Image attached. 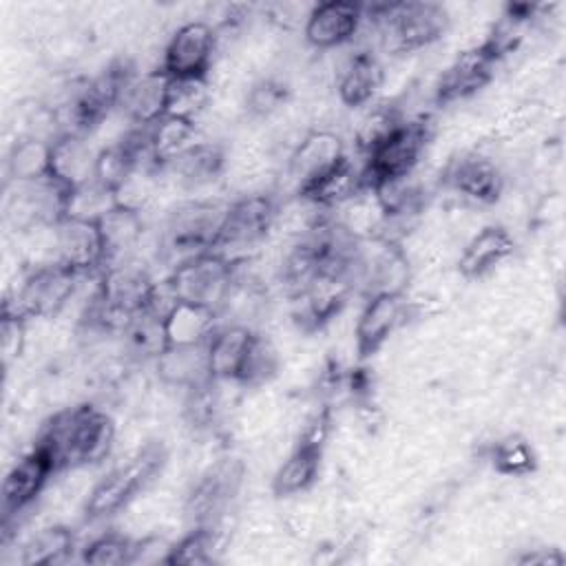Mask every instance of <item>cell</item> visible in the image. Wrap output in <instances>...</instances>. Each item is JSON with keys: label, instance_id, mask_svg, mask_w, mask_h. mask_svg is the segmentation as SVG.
<instances>
[{"label": "cell", "instance_id": "6da1fadb", "mask_svg": "<svg viewBox=\"0 0 566 566\" xmlns=\"http://www.w3.org/2000/svg\"><path fill=\"white\" fill-rule=\"evenodd\" d=\"M115 442L113 418L93 402L64 407L49 416L35 436L55 464V471H73L102 462Z\"/></svg>", "mask_w": 566, "mask_h": 566}, {"label": "cell", "instance_id": "7a4b0ae2", "mask_svg": "<svg viewBox=\"0 0 566 566\" xmlns=\"http://www.w3.org/2000/svg\"><path fill=\"white\" fill-rule=\"evenodd\" d=\"M365 20H371L380 46L391 55L420 51L438 42L449 29L447 9L422 0L365 4Z\"/></svg>", "mask_w": 566, "mask_h": 566}, {"label": "cell", "instance_id": "3957f363", "mask_svg": "<svg viewBox=\"0 0 566 566\" xmlns=\"http://www.w3.org/2000/svg\"><path fill=\"white\" fill-rule=\"evenodd\" d=\"M166 458V447L157 440H150L135 453H130L124 462L106 471V475L97 480L86 497V520H106L128 506L137 497V493L155 480Z\"/></svg>", "mask_w": 566, "mask_h": 566}, {"label": "cell", "instance_id": "277c9868", "mask_svg": "<svg viewBox=\"0 0 566 566\" xmlns=\"http://www.w3.org/2000/svg\"><path fill=\"white\" fill-rule=\"evenodd\" d=\"M279 221V201L268 192L243 195L228 203L210 252L232 265L245 263L263 245Z\"/></svg>", "mask_w": 566, "mask_h": 566}, {"label": "cell", "instance_id": "5b68a950", "mask_svg": "<svg viewBox=\"0 0 566 566\" xmlns=\"http://www.w3.org/2000/svg\"><path fill=\"white\" fill-rule=\"evenodd\" d=\"M228 203L212 199H190L179 203L166 219L159 256L172 270L175 265L210 252Z\"/></svg>", "mask_w": 566, "mask_h": 566}, {"label": "cell", "instance_id": "8992f818", "mask_svg": "<svg viewBox=\"0 0 566 566\" xmlns=\"http://www.w3.org/2000/svg\"><path fill=\"white\" fill-rule=\"evenodd\" d=\"M431 135L433 126L427 115L405 119L387 139H382L369 155L360 159L365 188L374 190L382 184L411 177L429 146Z\"/></svg>", "mask_w": 566, "mask_h": 566}, {"label": "cell", "instance_id": "52a82bcc", "mask_svg": "<svg viewBox=\"0 0 566 566\" xmlns=\"http://www.w3.org/2000/svg\"><path fill=\"white\" fill-rule=\"evenodd\" d=\"M82 274L60 261L35 265L20 281L18 290L4 298L2 310L24 318H51L73 298Z\"/></svg>", "mask_w": 566, "mask_h": 566}, {"label": "cell", "instance_id": "ba28073f", "mask_svg": "<svg viewBox=\"0 0 566 566\" xmlns=\"http://www.w3.org/2000/svg\"><path fill=\"white\" fill-rule=\"evenodd\" d=\"M329 433H332V407L323 405L303 424L292 451L279 464L272 478V493L276 497L298 495L314 486Z\"/></svg>", "mask_w": 566, "mask_h": 566}, {"label": "cell", "instance_id": "9c48e42d", "mask_svg": "<svg viewBox=\"0 0 566 566\" xmlns=\"http://www.w3.org/2000/svg\"><path fill=\"white\" fill-rule=\"evenodd\" d=\"M164 281L175 301L221 312L234 285V265L217 252H203L168 270Z\"/></svg>", "mask_w": 566, "mask_h": 566}, {"label": "cell", "instance_id": "30bf717a", "mask_svg": "<svg viewBox=\"0 0 566 566\" xmlns=\"http://www.w3.org/2000/svg\"><path fill=\"white\" fill-rule=\"evenodd\" d=\"M243 462L223 458L208 467L186 495L184 513L190 526H217L243 484Z\"/></svg>", "mask_w": 566, "mask_h": 566}, {"label": "cell", "instance_id": "8fae6325", "mask_svg": "<svg viewBox=\"0 0 566 566\" xmlns=\"http://www.w3.org/2000/svg\"><path fill=\"white\" fill-rule=\"evenodd\" d=\"M219 33L203 20L181 24L166 42L159 71L168 77H208Z\"/></svg>", "mask_w": 566, "mask_h": 566}, {"label": "cell", "instance_id": "7c38bea8", "mask_svg": "<svg viewBox=\"0 0 566 566\" xmlns=\"http://www.w3.org/2000/svg\"><path fill=\"white\" fill-rule=\"evenodd\" d=\"M53 475H57L53 460L42 447L33 442V447L20 455L4 475L2 526H9L24 511H29Z\"/></svg>", "mask_w": 566, "mask_h": 566}, {"label": "cell", "instance_id": "4fadbf2b", "mask_svg": "<svg viewBox=\"0 0 566 566\" xmlns=\"http://www.w3.org/2000/svg\"><path fill=\"white\" fill-rule=\"evenodd\" d=\"M411 303L407 292H380L365 296L356 321V352L358 358H371L409 318Z\"/></svg>", "mask_w": 566, "mask_h": 566}, {"label": "cell", "instance_id": "5bb4252c", "mask_svg": "<svg viewBox=\"0 0 566 566\" xmlns=\"http://www.w3.org/2000/svg\"><path fill=\"white\" fill-rule=\"evenodd\" d=\"M500 60L484 46L475 44L453 57V62L442 71L433 88V104L449 106L480 93L495 77Z\"/></svg>", "mask_w": 566, "mask_h": 566}, {"label": "cell", "instance_id": "9a60e30c", "mask_svg": "<svg viewBox=\"0 0 566 566\" xmlns=\"http://www.w3.org/2000/svg\"><path fill=\"white\" fill-rule=\"evenodd\" d=\"M55 259L82 276H99L104 270V241L95 219L64 217L53 226Z\"/></svg>", "mask_w": 566, "mask_h": 566}, {"label": "cell", "instance_id": "2e32d148", "mask_svg": "<svg viewBox=\"0 0 566 566\" xmlns=\"http://www.w3.org/2000/svg\"><path fill=\"white\" fill-rule=\"evenodd\" d=\"M352 292V279L343 274L321 272L301 292L290 296L292 316L305 332H316L340 314Z\"/></svg>", "mask_w": 566, "mask_h": 566}, {"label": "cell", "instance_id": "e0dca14e", "mask_svg": "<svg viewBox=\"0 0 566 566\" xmlns=\"http://www.w3.org/2000/svg\"><path fill=\"white\" fill-rule=\"evenodd\" d=\"M365 22V4L329 0L310 9L303 27L305 42L318 51L349 44Z\"/></svg>", "mask_w": 566, "mask_h": 566}, {"label": "cell", "instance_id": "ac0fdd59", "mask_svg": "<svg viewBox=\"0 0 566 566\" xmlns=\"http://www.w3.org/2000/svg\"><path fill=\"white\" fill-rule=\"evenodd\" d=\"M444 184L480 206L495 203L504 192L502 170L480 153H462L451 159L444 170Z\"/></svg>", "mask_w": 566, "mask_h": 566}, {"label": "cell", "instance_id": "d6986e66", "mask_svg": "<svg viewBox=\"0 0 566 566\" xmlns=\"http://www.w3.org/2000/svg\"><path fill=\"white\" fill-rule=\"evenodd\" d=\"M349 153L343 139L327 128L310 130L290 153L287 157V177L294 186V192L310 184L312 179L321 177L325 170L336 166Z\"/></svg>", "mask_w": 566, "mask_h": 566}, {"label": "cell", "instance_id": "ffe728a7", "mask_svg": "<svg viewBox=\"0 0 566 566\" xmlns=\"http://www.w3.org/2000/svg\"><path fill=\"white\" fill-rule=\"evenodd\" d=\"M385 82V66L371 49L349 53L336 69L338 99L349 108L369 106Z\"/></svg>", "mask_w": 566, "mask_h": 566}, {"label": "cell", "instance_id": "44dd1931", "mask_svg": "<svg viewBox=\"0 0 566 566\" xmlns=\"http://www.w3.org/2000/svg\"><path fill=\"white\" fill-rule=\"evenodd\" d=\"M367 188H365V181H363L360 164H356L347 155L336 166L325 170L321 177H316L310 184H305L303 188H298L294 195L314 203L321 210L334 212L336 208L356 199Z\"/></svg>", "mask_w": 566, "mask_h": 566}, {"label": "cell", "instance_id": "7402d4cb", "mask_svg": "<svg viewBox=\"0 0 566 566\" xmlns=\"http://www.w3.org/2000/svg\"><path fill=\"white\" fill-rule=\"evenodd\" d=\"M168 75L159 69L135 73L126 84L117 111L130 122L135 128H148L159 117L166 115V93H168Z\"/></svg>", "mask_w": 566, "mask_h": 566}, {"label": "cell", "instance_id": "603a6c76", "mask_svg": "<svg viewBox=\"0 0 566 566\" xmlns=\"http://www.w3.org/2000/svg\"><path fill=\"white\" fill-rule=\"evenodd\" d=\"M513 250L515 241L511 232L500 223H489L464 243L458 256V272L469 281L482 279L504 263Z\"/></svg>", "mask_w": 566, "mask_h": 566}, {"label": "cell", "instance_id": "cb8c5ba5", "mask_svg": "<svg viewBox=\"0 0 566 566\" xmlns=\"http://www.w3.org/2000/svg\"><path fill=\"white\" fill-rule=\"evenodd\" d=\"M219 316V310L177 301L164 316L166 349L208 345L212 334L221 327Z\"/></svg>", "mask_w": 566, "mask_h": 566}, {"label": "cell", "instance_id": "d4e9b609", "mask_svg": "<svg viewBox=\"0 0 566 566\" xmlns=\"http://www.w3.org/2000/svg\"><path fill=\"white\" fill-rule=\"evenodd\" d=\"M256 332L243 323L221 325L208 340V369L219 382H237Z\"/></svg>", "mask_w": 566, "mask_h": 566}, {"label": "cell", "instance_id": "484cf974", "mask_svg": "<svg viewBox=\"0 0 566 566\" xmlns=\"http://www.w3.org/2000/svg\"><path fill=\"white\" fill-rule=\"evenodd\" d=\"M95 155L88 146V137L62 133L51 139V166L49 177L66 190H75L93 179Z\"/></svg>", "mask_w": 566, "mask_h": 566}, {"label": "cell", "instance_id": "4316f807", "mask_svg": "<svg viewBox=\"0 0 566 566\" xmlns=\"http://www.w3.org/2000/svg\"><path fill=\"white\" fill-rule=\"evenodd\" d=\"M97 226L104 241V256H106L104 270L133 259V252L139 245L142 232H144V221L139 210L115 203L108 212H104L97 219Z\"/></svg>", "mask_w": 566, "mask_h": 566}, {"label": "cell", "instance_id": "83f0119b", "mask_svg": "<svg viewBox=\"0 0 566 566\" xmlns=\"http://www.w3.org/2000/svg\"><path fill=\"white\" fill-rule=\"evenodd\" d=\"M226 170V148L217 142H195L161 172H170L186 188H203Z\"/></svg>", "mask_w": 566, "mask_h": 566}, {"label": "cell", "instance_id": "f1b7e54d", "mask_svg": "<svg viewBox=\"0 0 566 566\" xmlns=\"http://www.w3.org/2000/svg\"><path fill=\"white\" fill-rule=\"evenodd\" d=\"M155 369L164 385L184 391L192 389L212 378L208 369V345L170 347L155 360Z\"/></svg>", "mask_w": 566, "mask_h": 566}, {"label": "cell", "instance_id": "f546056e", "mask_svg": "<svg viewBox=\"0 0 566 566\" xmlns=\"http://www.w3.org/2000/svg\"><path fill=\"white\" fill-rule=\"evenodd\" d=\"M51 142L38 135H20L7 155V177L11 184L49 179Z\"/></svg>", "mask_w": 566, "mask_h": 566}, {"label": "cell", "instance_id": "4dcf8cb0", "mask_svg": "<svg viewBox=\"0 0 566 566\" xmlns=\"http://www.w3.org/2000/svg\"><path fill=\"white\" fill-rule=\"evenodd\" d=\"M195 135L197 122L172 115H164L153 126H148V146L159 172L197 142Z\"/></svg>", "mask_w": 566, "mask_h": 566}, {"label": "cell", "instance_id": "1f68e13d", "mask_svg": "<svg viewBox=\"0 0 566 566\" xmlns=\"http://www.w3.org/2000/svg\"><path fill=\"white\" fill-rule=\"evenodd\" d=\"M73 551H80L75 546L73 531L66 526L53 524V526L40 528L22 544L18 562L22 566H51V564L66 562L73 555Z\"/></svg>", "mask_w": 566, "mask_h": 566}, {"label": "cell", "instance_id": "d6a6232c", "mask_svg": "<svg viewBox=\"0 0 566 566\" xmlns=\"http://www.w3.org/2000/svg\"><path fill=\"white\" fill-rule=\"evenodd\" d=\"M124 336V349L137 360H157L166 352V334H164V314L153 307L139 312L130 318Z\"/></svg>", "mask_w": 566, "mask_h": 566}, {"label": "cell", "instance_id": "836d02e7", "mask_svg": "<svg viewBox=\"0 0 566 566\" xmlns=\"http://www.w3.org/2000/svg\"><path fill=\"white\" fill-rule=\"evenodd\" d=\"M405 122L400 108L391 102H371L365 106L358 124L354 126V146L360 157L369 155L382 139H387Z\"/></svg>", "mask_w": 566, "mask_h": 566}, {"label": "cell", "instance_id": "e575fe53", "mask_svg": "<svg viewBox=\"0 0 566 566\" xmlns=\"http://www.w3.org/2000/svg\"><path fill=\"white\" fill-rule=\"evenodd\" d=\"M221 546L217 526H192L184 537L170 544L164 564L168 566H203L212 564Z\"/></svg>", "mask_w": 566, "mask_h": 566}, {"label": "cell", "instance_id": "d590c367", "mask_svg": "<svg viewBox=\"0 0 566 566\" xmlns=\"http://www.w3.org/2000/svg\"><path fill=\"white\" fill-rule=\"evenodd\" d=\"M210 102L208 77H170L166 93V115L197 122Z\"/></svg>", "mask_w": 566, "mask_h": 566}, {"label": "cell", "instance_id": "8d00e7d4", "mask_svg": "<svg viewBox=\"0 0 566 566\" xmlns=\"http://www.w3.org/2000/svg\"><path fill=\"white\" fill-rule=\"evenodd\" d=\"M489 460L495 473L506 478H524L537 469V455L531 442H526L522 436H504L500 438L491 451Z\"/></svg>", "mask_w": 566, "mask_h": 566}, {"label": "cell", "instance_id": "74e56055", "mask_svg": "<svg viewBox=\"0 0 566 566\" xmlns=\"http://www.w3.org/2000/svg\"><path fill=\"white\" fill-rule=\"evenodd\" d=\"M135 559V539L122 533H102L80 548V562L91 566H124Z\"/></svg>", "mask_w": 566, "mask_h": 566}, {"label": "cell", "instance_id": "f35d334b", "mask_svg": "<svg viewBox=\"0 0 566 566\" xmlns=\"http://www.w3.org/2000/svg\"><path fill=\"white\" fill-rule=\"evenodd\" d=\"M276 374H279V354L274 345L263 334L256 332L237 382L243 387H261L270 382Z\"/></svg>", "mask_w": 566, "mask_h": 566}, {"label": "cell", "instance_id": "ab89813d", "mask_svg": "<svg viewBox=\"0 0 566 566\" xmlns=\"http://www.w3.org/2000/svg\"><path fill=\"white\" fill-rule=\"evenodd\" d=\"M219 380L210 378L192 389H186V402H184V416L192 427H210L214 424L219 416Z\"/></svg>", "mask_w": 566, "mask_h": 566}, {"label": "cell", "instance_id": "60d3db41", "mask_svg": "<svg viewBox=\"0 0 566 566\" xmlns=\"http://www.w3.org/2000/svg\"><path fill=\"white\" fill-rule=\"evenodd\" d=\"M290 97V88L285 82L276 77H263L248 91L245 111L252 117H270L276 113Z\"/></svg>", "mask_w": 566, "mask_h": 566}, {"label": "cell", "instance_id": "b9f144b4", "mask_svg": "<svg viewBox=\"0 0 566 566\" xmlns=\"http://www.w3.org/2000/svg\"><path fill=\"white\" fill-rule=\"evenodd\" d=\"M27 323L29 318L2 310L0 316V347H2V363L9 367L13 360H18L27 345Z\"/></svg>", "mask_w": 566, "mask_h": 566}, {"label": "cell", "instance_id": "7bdbcfd3", "mask_svg": "<svg viewBox=\"0 0 566 566\" xmlns=\"http://www.w3.org/2000/svg\"><path fill=\"white\" fill-rule=\"evenodd\" d=\"M517 564H539V566H551V564H562L564 557L555 548H535L526 555L515 557Z\"/></svg>", "mask_w": 566, "mask_h": 566}]
</instances>
